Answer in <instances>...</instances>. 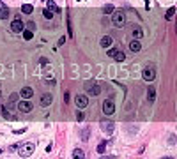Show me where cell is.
Instances as JSON below:
<instances>
[{
    "mask_svg": "<svg viewBox=\"0 0 177 159\" xmlns=\"http://www.w3.org/2000/svg\"><path fill=\"white\" fill-rule=\"evenodd\" d=\"M131 35H133L135 39H140V37L144 35V32H142L140 27H133V28H131Z\"/></svg>",
    "mask_w": 177,
    "mask_h": 159,
    "instance_id": "obj_17",
    "label": "cell"
},
{
    "mask_svg": "<svg viewBox=\"0 0 177 159\" xmlns=\"http://www.w3.org/2000/svg\"><path fill=\"white\" fill-rule=\"evenodd\" d=\"M34 27H36V23H34V21H29V30H32Z\"/></svg>",
    "mask_w": 177,
    "mask_h": 159,
    "instance_id": "obj_31",
    "label": "cell"
},
{
    "mask_svg": "<svg viewBox=\"0 0 177 159\" xmlns=\"http://www.w3.org/2000/svg\"><path fill=\"white\" fill-rule=\"evenodd\" d=\"M39 64H41V65H46V64H48V60H46V58H41V60H39Z\"/></svg>",
    "mask_w": 177,
    "mask_h": 159,
    "instance_id": "obj_32",
    "label": "cell"
},
{
    "mask_svg": "<svg viewBox=\"0 0 177 159\" xmlns=\"http://www.w3.org/2000/svg\"><path fill=\"white\" fill-rule=\"evenodd\" d=\"M112 14H114V16H112V23H114V27L122 28V27L126 25V12L124 11H114Z\"/></svg>",
    "mask_w": 177,
    "mask_h": 159,
    "instance_id": "obj_1",
    "label": "cell"
},
{
    "mask_svg": "<svg viewBox=\"0 0 177 159\" xmlns=\"http://www.w3.org/2000/svg\"><path fill=\"white\" fill-rule=\"evenodd\" d=\"M78 2H80V0H78Z\"/></svg>",
    "mask_w": 177,
    "mask_h": 159,
    "instance_id": "obj_39",
    "label": "cell"
},
{
    "mask_svg": "<svg viewBox=\"0 0 177 159\" xmlns=\"http://www.w3.org/2000/svg\"><path fill=\"white\" fill-rule=\"evenodd\" d=\"M106 147H108V141H101V143L97 145V152H99V154H103L104 150H106Z\"/></svg>",
    "mask_w": 177,
    "mask_h": 159,
    "instance_id": "obj_23",
    "label": "cell"
},
{
    "mask_svg": "<svg viewBox=\"0 0 177 159\" xmlns=\"http://www.w3.org/2000/svg\"><path fill=\"white\" fill-rule=\"evenodd\" d=\"M0 94H2V92H0Z\"/></svg>",
    "mask_w": 177,
    "mask_h": 159,
    "instance_id": "obj_38",
    "label": "cell"
},
{
    "mask_svg": "<svg viewBox=\"0 0 177 159\" xmlns=\"http://www.w3.org/2000/svg\"><path fill=\"white\" fill-rule=\"evenodd\" d=\"M142 76H144V80H145V81H152V80L156 78V69H154L152 65H149V67H145V69H144Z\"/></svg>",
    "mask_w": 177,
    "mask_h": 159,
    "instance_id": "obj_5",
    "label": "cell"
},
{
    "mask_svg": "<svg viewBox=\"0 0 177 159\" xmlns=\"http://www.w3.org/2000/svg\"><path fill=\"white\" fill-rule=\"evenodd\" d=\"M114 58L117 60V62H122V60L126 58V55L121 51V50H117V51H115V55H114Z\"/></svg>",
    "mask_w": 177,
    "mask_h": 159,
    "instance_id": "obj_21",
    "label": "cell"
},
{
    "mask_svg": "<svg viewBox=\"0 0 177 159\" xmlns=\"http://www.w3.org/2000/svg\"><path fill=\"white\" fill-rule=\"evenodd\" d=\"M20 95L23 97V99H30L32 95H34V90H32L30 87H23L21 92H20Z\"/></svg>",
    "mask_w": 177,
    "mask_h": 159,
    "instance_id": "obj_11",
    "label": "cell"
},
{
    "mask_svg": "<svg viewBox=\"0 0 177 159\" xmlns=\"http://www.w3.org/2000/svg\"><path fill=\"white\" fill-rule=\"evenodd\" d=\"M32 37H34L32 30H25V28H23V39H25V41H30Z\"/></svg>",
    "mask_w": 177,
    "mask_h": 159,
    "instance_id": "obj_22",
    "label": "cell"
},
{
    "mask_svg": "<svg viewBox=\"0 0 177 159\" xmlns=\"http://www.w3.org/2000/svg\"><path fill=\"white\" fill-rule=\"evenodd\" d=\"M99 44H101V48H110V46H112V37H110V35H104V37H101Z\"/></svg>",
    "mask_w": 177,
    "mask_h": 159,
    "instance_id": "obj_15",
    "label": "cell"
},
{
    "mask_svg": "<svg viewBox=\"0 0 177 159\" xmlns=\"http://www.w3.org/2000/svg\"><path fill=\"white\" fill-rule=\"evenodd\" d=\"M80 136H82V140H83V141H87V140H89V127H83V129H82V134H80Z\"/></svg>",
    "mask_w": 177,
    "mask_h": 159,
    "instance_id": "obj_25",
    "label": "cell"
},
{
    "mask_svg": "<svg viewBox=\"0 0 177 159\" xmlns=\"http://www.w3.org/2000/svg\"><path fill=\"white\" fill-rule=\"evenodd\" d=\"M85 88H87V94H90V95L101 94V87L97 83H94V81H87V83H85Z\"/></svg>",
    "mask_w": 177,
    "mask_h": 159,
    "instance_id": "obj_3",
    "label": "cell"
},
{
    "mask_svg": "<svg viewBox=\"0 0 177 159\" xmlns=\"http://www.w3.org/2000/svg\"><path fill=\"white\" fill-rule=\"evenodd\" d=\"M43 16H44L46 20H52V18H53V11H50V9H44V11H43Z\"/></svg>",
    "mask_w": 177,
    "mask_h": 159,
    "instance_id": "obj_26",
    "label": "cell"
},
{
    "mask_svg": "<svg viewBox=\"0 0 177 159\" xmlns=\"http://www.w3.org/2000/svg\"><path fill=\"white\" fill-rule=\"evenodd\" d=\"M23 28H25V23L20 20V18H16V20H12V23H11V30L16 32V34H20V32H23Z\"/></svg>",
    "mask_w": 177,
    "mask_h": 159,
    "instance_id": "obj_6",
    "label": "cell"
},
{
    "mask_svg": "<svg viewBox=\"0 0 177 159\" xmlns=\"http://www.w3.org/2000/svg\"><path fill=\"white\" fill-rule=\"evenodd\" d=\"M101 129H103L106 134H112L115 131V124L112 120H103V122H101Z\"/></svg>",
    "mask_w": 177,
    "mask_h": 159,
    "instance_id": "obj_7",
    "label": "cell"
},
{
    "mask_svg": "<svg viewBox=\"0 0 177 159\" xmlns=\"http://www.w3.org/2000/svg\"><path fill=\"white\" fill-rule=\"evenodd\" d=\"M103 12L104 14H112V12H114V5H112V4H106L103 7Z\"/></svg>",
    "mask_w": 177,
    "mask_h": 159,
    "instance_id": "obj_24",
    "label": "cell"
},
{
    "mask_svg": "<svg viewBox=\"0 0 177 159\" xmlns=\"http://www.w3.org/2000/svg\"><path fill=\"white\" fill-rule=\"evenodd\" d=\"M7 16H9V9H7V5H5L4 2H0V20H7Z\"/></svg>",
    "mask_w": 177,
    "mask_h": 159,
    "instance_id": "obj_12",
    "label": "cell"
},
{
    "mask_svg": "<svg viewBox=\"0 0 177 159\" xmlns=\"http://www.w3.org/2000/svg\"><path fill=\"white\" fill-rule=\"evenodd\" d=\"M129 50H131L133 53H138L140 50H142V44L138 42V39H133V41L129 42Z\"/></svg>",
    "mask_w": 177,
    "mask_h": 159,
    "instance_id": "obj_13",
    "label": "cell"
},
{
    "mask_svg": "<svg viewBox=\"0 0 177 159\" xmlns=\"http://www.w3.org/2000/svg\"><path fill=\"white\" fill-rule=\"evenodd\" d=\"M18 97H20V94H16V92H14V94H11V97H9V103H7V106H5V110H11V108L14 106V103L18 101Z\"/></svg>",
    "mask_w": 177,
    "mask_h": 159,
    "instance_id": "obj_16",
    "label": "cell"
},
{
    "mask_svg": "<svg viewBox=\"0 0 177 159\" xmlns=\"http://www.w3.org/2000/svg\"><path fill=\"white\" fill-rule=\"evenodd\" d=\"M174 14H175V7H170V9L167 11V16H165V18H167V20H172Z\"/></svg>",
    "mask_w": 177,
    "mask_h": 159,
    "instance_id": "obj_27",
    "label": "cell"
},
{
    "mask_svg": "<svg viewBox=\"0 0 177 159\" xmlns=\"http://www.w3.org/2000/svg\"><path fill=\"white\" fill-rule=\"evenodd\" d=\"M99 159H114L112 156H103V157H99Z\"/></svg>",
    "mask_w": 177,
    "mask_h": 159,
    "instance_id": "obj_34",
    "label": "cell"
},
{
    "mask_svg": "<svg viewBox=\"0 0 177 159\" xmlns=\"http://www.w3.org/2000/svg\"><path fill=\"white\" fill-rule=\"evenodd\" d=\"M73 159H85V154L82 148H74L73 150Z\"/></svg>",
    "mask_w": 177,
    "mask_h": 159,
    "instance_id": "obj_18",
    "label": "cell"
},
{
    "mask_svg": "<svg viewBox=\"0 0 177 159\" xmlns=\"http://www.w3.org/2000/svg\"><path fill=\"white\" fill-rule=\"evenodd\" d=\"M161 159H174V157H161Z\"/></svg>",
    "mask_w": 177,
    "mask_h": 159,
    "instance_id": "obj_36",
    "label": "cell"
},
{
    "mask_svg": "<svg viewBox=\"0 0 177 159\" xmlns=\"http://www.w3.org/2000/svg\"><path fill=\"white\" fill-rule=\"evenodd\" d=\"M2 152H4V150H2V148H0V154H2Z\"/></svg>",
    "mask_w": 177,
    "mask_h": 159,
    "instance_id": "obj_37",
    "label": "cell"
},
{
    "mask_svg": "<svg viewBox=\"0 0 177 159\" xmlns=\"http://www.w3.org/2000/svg\"><path fill=\"white\" fill-rule=\"evenodd\" d=\"M115 51H117V48H110V50L106 51V55H108V57H114V55H115Z\"/></svg>",
    "mask_w": 177,
    "mask_h": 159,
    "instance_id": "obj_29",
    "label": "cell"
},
{
    "mask_svg": "<svg viewBox=\"0 0 177 159\" xmlns=\"http://www.w3.org/2000/svg\"><path fill=\"white\" fill-rule=\"evenodd\" d=\"M147 101H149V104H154V101H156V88L154 87H149V90H147Z\"/></svg>",
    "mask_w": 177,
    "mask_h": 159,
    "instance_id": "obj_10",
    "label": "cell"
},
{
    "mask_svg": "<svg viewBox=\"0 0 177 159\" xmlns=\"http://www.w3.org/2000/svg\"><path fill=\"white\" fill-rule=\"evenodd\" d=\"M74 103H76V106L80 108V110H83V108H87V104H89V99H87V95H76L74 97Z\"/></svg>",
    "mask_w": 177,
    "mask_h": 159,
    "instance_id": "obj_8",
    "label": "cell"
},
{
    "mask_svg": "<svg viewBox=\"0 0 177 159\" xmlns=\"http://www.w3.org/2000/svg\"><path fill=\"white\" fill-rule=\"evenodd\" d=\"M76 118H78V122H80V120H83L85 117H83V113H82V111H78V113H76Z\"/></svg>",
    "mask_w": 177,
    "mask_h": 159,
    "instance_id": "obj_30",
    "label": "cell"
},
{
    "mask_svg": "<svg viewBox=\"0 0 177 159\" xmlns=\"http://www.w3.org/2000/svg\"><path fill=\"white\" fill-rule=\"evenodd\" d=\"M18 110H20L21 113H30L32 110H34V104H32L29 99H23L18 103Z\"/></svg>",
    "mask_w": 177,
    "mask_h": 159,
    "instance_id": "obj_4",
    "label": "cell"
},
{
    "mask_svg": "<svg viewBox=\"0 0 177 159\" xmlns=\"http://www.w3.org/2000/svg\"><path fill=\"white\" fill-rule=\"evenodd\" d=\"M46 5H48V9H50V11H55V12H60V9L57 7V4H55L53 0H48V2H46Z\"/></svg>",
    "mask_w": 177,
    "mask_h": 159,
    "instance_id": "obj_19",
    "label": "cell"
},
{
    "mask_svg": "<svg viewBox=\"0 0 177 159\" xmlns=\"http://www.w3.org/2000/svg\"><path fill=\"white\" fill-rule=\"evenodd\" d=\"M32 11H34V7L30 4H23L21 5V12H25V14H32Z\"/></svg>",
    "mask_w": 177,
    "mask_h": 159,
    "instance_id": "obj_20",
    "label": "cell"
},
{
    "mask_svg": "<svg viewBox=\"0 0 177 159\" xmlns=\"http://www.w3.org/2000/svg\"><path fill=\"white\" fill-rule=\"evenodd\" d=\"M52 101H53L52 94H44V95L41 97V106H44V108H46V106L52 104Z\"/></svg>",
    "mask_w": 177,
    "mask_h": 159,
    "instance_id": "obj_14",
    "label": "cell"
},
{
    "mask_svg": "<svg viewBox=\"0 0 177 159\" xmlns=\"http://www.w3.org/2000/svg\"><path fill=\"white\" fill-rule=\"evenodd\" d=\"M64 42H66V37H60V39H59V46H60V44H64Z\"/></svg>",
    "mask_w": 177,
    "mask_h": 159,
    "instance_id": "obj_33",
    "label": "cell"
},
{
    "mask_svg": "<svg viewBox=\"0 0 177 159\" xmlns=\"http://www.w3.org/2000/svg\"><path fill=\"white\" fill-rule=\"evenodd\" d=\"M145 5H147V9H149V0H145Z\"/></svg>",
    "mask_w": 177,
    "mask_h": 159,
    "instance_id": "obj_35",
    "label": "cell"
},
{
    "mask_svg": "<svg viewBox=\"0 0 177 159\" xmlns=\"http://www.w3.org/2000/svg\"><path fill=\"white\" fill-rule=\"evenodd\" d=\"M18 154H20L21 157H29L34 154V150H36V145L32 143V141H27V143H23V145H18Z\"/></svg>",
    "mask_w": 177,
    "mask_h": 159,
    "instance_id": "obj_2",
    "label": "cell"
},
{
    "mask_svg": "<svg viewBox=\"0 0 177 159\" xmlns=\"http://www.w3.org/2000/svg\"><path fill=\"white\" fill-rule=\"evenodd\" d=\"M4 117H5L7 120H14V117L11 115V113H9V110H5V108H4Z\"/></svg>",
    "mask_w": 177,
    "mask_h": 159,
    "instance_id": "obj_28",
    "label": "cell"
},
{
    "mask_svg": "<svg viewBox=\"0 0 177 159\" xmlns=\"http://www.w3.org/2000/svg\"><path fill=\"white\" fill-rule=\"evenodd\" d=\"M114 111H115L114 101H110V99H108V101H104V103H103V113H104V115H112Z\"/></svg>",
    "mask_w": 177,
    "mask_h": 159,
    "instance_id": "obj_9",
    "label": "cell"
}]
</instances>
